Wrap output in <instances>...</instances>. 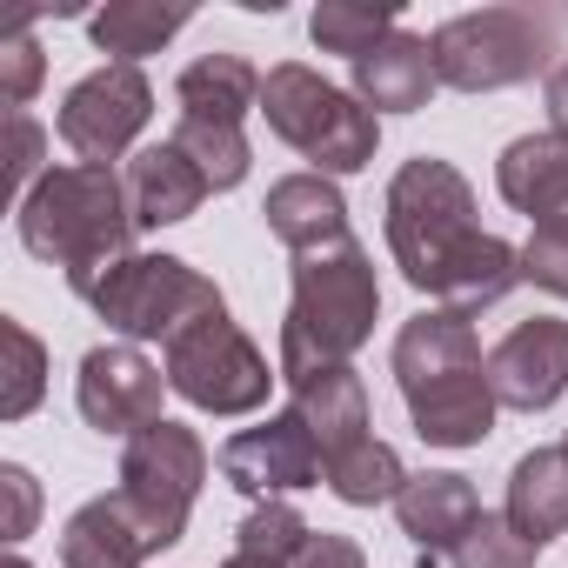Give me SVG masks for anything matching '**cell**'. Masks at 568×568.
Listing matches in <instances>:
<instances>
[{
  "instance_id": "2e32d148",
  "label": "cell",
  "mask_w": 568,
  "mask_h": 568,
  "mask_svg": "<svg viewBox=\"0 0 568 568\" xmlns=\"http://www.w3.org/2000/svg\"><path fill=\"white\" fill-rule=\"evenodd\" d=\"M121 187H128V214H134V227H174V221H187V214L214 194L207 174H201L174 141L141 148V154L128 161Z\"/></svg>"
},
{
  "instance_id": "4316f807",
  "label": "cell",
  "mask_w": 568,
  "mask_h": 568,
  "mask_svg": "<svg viewBox=\"0 0 568 568\" xmlns=\"http://www.w3.org/2000/svg\"><path fill=\"white\" fill-rule=\"evenodd\" d=\"M174 148L207 174V187L214 194H227V187H241L247 181V134L241 128H227V121H174Z\"/></svg>"
},
{
  "instance_id": "ac0fdd59",
  "label": "cell",
  "mask_w": 568,
  "mask_h": 568,
  "mask_svg": "<svg viewBox=\"0 0 568 568\" xmlns=\"http://www.w3.org/2000/svg\"><path fill=\"white\" fill-rule=\"evenodd\" d=\"M435 88H442V74H435L428 34L395 28L368 61H355V101L375 108V114H415V108H428Z\"/></svg>"
},
{
  "instance_id": "cb8c5ba5",
  "label": "cell",
  "mask_w": 568,
  "mask_h": 568,
  "mask_svg": "<svg viewBox=\"0 0 568 568\" xmlns=\"http://www.w3.org/2000/svg\"><path fill=\"white\" fill-rule=\"evenodd\" d=\"M187 21H194L187 8H161V0H114V8H101L88 21V34H94L101 54H114L121 68H134L141 54H161Z\"/></svg>"
},
{
  "instance_id": "277c9868",
  "label": "cell",
  "mask_w": 568,
  "mask_h": 568,
  "mask_svg": "<svg viewBox=\"0 0 568 568\" xmlns=\"http://www.w3.org/2000/svg\"><path fill=\"white\" fill-rule=\"evenodd\" d=\"M475 187L462 181V168L415 154L402 161V174L388 181V247L395 267L408 274V288L435 295L442 274L462 261V247L475 241Z\"/></svg>"
},
{
  "instance_id": "8d00e7d4",
  "label": "cell",
  "mask_w": 568,
  "mask_h": 568,
  "mask_svg": "<svg viewBox=\"0 0 568 568\" xmlns=\"http://www.w3.org/2000/svg\"><path fill=\"white\" fill-rule=\"evenodd\" d=\"M221 568H288V561H274V555H254V548H234Z\"/></svg>"
},
{
  "instance_id": "7a4b0ae2",
  "label": "cell",
  "mask_w": 568,
  "mask_h": 568,
  "mask_svg": "<svg viewBox=\"0 0 568 568\" xmlns=\"http://www.w3.org/2000/svg\"><path fill=\"white\" fill-rule=\"evenodd\" d=\"M21 214V247L34 261H54L68 274V288L88 302L101 288V274L121 267L134 247V214H128V187L114 181V168H48L41 187L14 207Z\"/></svg>"
},
{
  "instance_id": "7402d4cb",
  "label": "cell",
  "mask_w": 568,
  "mask_h": 568,
  "mask_svg": "<svg viewBox=\"0 0 568 568\" xmlns=\"http://www.w3.org/2000/svg\"><path fill=\"white\" fill-rule=\"evenodd\" d=\"M261 81L267 74H254V61H241V54H201L174 81L181 121H227V128H241L247 108H261Z\"/></svg>"
},
{
  "instance_id": "4fadbf2b",
  "label": "cell",
  "mask_w": 568,
  "mask_h": 568,
  "mask_svg": "<svg viewBox=\"0 0 568 568\" xmlns=\"http://www.w3.org/2000/svg\"><path fill=\"white\" fill-rule=\"evenodd\" d=\"M488 388L501 408H521V415L555 408L568 395V322H555V315L515 322L488 355Z\"/></svg>"
},
{
  "instance_id": "44dd1931",
  "label": "cell",
  "mask_w": 568,
  "mask_h": 568,
  "mask_svg": "<svg viewBox=\"0 0 568 568\" xmlns=\"http://www.w3.org/2000/svg\"><path fill=\"white\" fill-rule=\"evenodd\" d=\"M148 555H154L148 535L134 528V515L114 495L74 508L68 528H61V568H141Z\"/></svg>"
},
{
  "instance_id": "30bf717a",
  "label": "cell",
  "mask_w": 568,
  "mask_h": 568,
  "mask_svg": "<svg viewBox=\"0 0 568 568\" xmlns=\"http://www.w3.org/2000/svg\"><path fill=\"white\" fill-rule=\"evenodd\" d=\"M148 114H154L148 74L108 61V68H94L88 81L68 88V101H61V141H68L88 168H108V161H121V154L134 148V134L148 128Z\"/></svg>"
},
{
  "instance_id": "52a82bcc",
  "label": "cell",
  "mask_w": 568,
  "mask_h": 568,
  "mask_svg": "<svg viewBox=\"0 0 568 568\" xmlns=\"http://www.w3.org/2000/svg\"><path fill=\"white\" fill-rule=\"evenodd\" d=\"M88 308L114 328V335H128V342H174L187 322H201V315H214V308H227L221 302V288L201 274V267H187L181 254H128L121 267H108L101 274V288L88 295Z\"/></svg>"
},
{
  "instance_id": "f546056e",
  "label": "cell",
  "mask_w": 568,
  "mask_h": 568,
  "mask_svg": "<svg viewBox=\"0 0 568 568\" xmlns=\"http://www.w3.org/2000/svg\"><path fill=\"white\" fill-rule=\"evenodd\" d=\"M535 541H521L515 528H508V515H481L468 535H462V548L448 555L455 568H535Z\"/></svg>"
},
{
  "instance_id": "d4e9b609",
  "label": "cell",
  "mask_w": 568,
  "mask_h": 568,
  "mask_svg": "<svg viewBox=\"0 0 568 568\" xmlns=\"http://www.w3.org/2000/svg\"><path fill=\"white\" fill-rule=\"evenodd\" d=\"M322 481L335 488V501H348V508H375V501H395V495H402L408 468H402V455H395L388 442L368 435V442L328 455V462H322Z\"/></svg>"
},
{
  "instance_id": "d6986e66",
  "label": "cell",
  "mask_w": 568,
  "mask_h": 568,
  "mask_svg": "<svg viewBox=\"0 0 568 568\" xmlns=\"http://www.w3.org/2000/svg\"><path fill=\"white\" fill-rule=\"evenodd\" d=\"M508 528L535 548L568 535V448H528L508 468Z\"/></svg>"
},
{
  "instance_id": "f35d334b",
  "label": "cell",
  "mask_w": 568,
  "mask_h": 568,
  "mask_svg": "<svg viewBox=\"0 0 568 568\" xmlns=\"http://www.w3.org/2000/svg\"><path fill=\"white\" fill-rule=\"evenodd\" d=\"M561 448H568V442H561Z\"/></svg>"
},
{
  "instance_id": "1f68e13d",
  "label": "cell",
  "mask_w": 568,
  "mask_h": 568,
  "mask_svg": "<svg viewBox=\"0 0 568 568\" xmlns=\"http://www.w3.org/2000/svg\"><path fill=\"white\" fill-rule=\"evenodd\" d=\"M41 154H48V134H41V121L34 114H8V194H34L41 187Z\"/></svg>"
},
{
  "instance_id": "5bb4252c",
  "label": "cell",
  "mask_w": 568,
  "mask_h": 568,
  "mask_svg": "<svg viewBox=\"0 0 568 568\" xmlns=\"http://www.w3.org/2000/svg\"><path fill=\"white\" fill-rule=\"evenodd\" d=\"M395 521L402 535L422 548V561H448L462 548V535L481 521V501H475V481L455 475V468H428V475H408L402 495H395Z\"/></svg>"
},
{
  "instance_id": "d590c367",
  "label": "cell",
  "mask_w": 568,
  "mask_h": 568,
  "mask_svg": "<svg viewBox=\"0 0 568 568\" xmlns=\"http://www.w3.org/2000/svg\"><path fill=\"white\" fill-rule=\"evenodd\" d=\"M541 101H548V134H555V141H568V61H555V68H548Z\"/></svg>"
},
{
  "instance_id": "4dcf8cb0",
  "label": "cell",
  "mask_w": 568,
  "mask_h": 568,
  "mask_svg": "<svg viewBox=\"0 0 568 568\" xmlns=\"http://www.w3.org/2000/svg\"><path fill=\"white\" fill-rule=\"evenodd\" d=\"M41 74H48V54H41L34 28H14L0 41V101H8V114H21L41 94Z\"/></svg>"
},
{
  "instance_id": "8992f818",
  "label": "cell",
  "mask_w": 568,
  "mask_h": 568,
  "mask_svg": "<svg viewBox=\"0 0 568 568\" xmlns=\"http://www.w3.org/2000/svg\"><path fill=\"white\" fill-rule=\"evenodd\" d=\"M561 48L555 14L541 8H481V14H455L428 34L435 74L455 94H501L521 88L548 68V54Z\"/></svg>"
},
{
  "instance_id": "9a60e30c",
  "label": "cell",
  "mask_w": 568,
  "mask_h": 568,
  "mask_svg": "<svg viewBox=\"0 0 568 568\" xmlns=\"http://www.w3.org/2000/svg\"><path fill=\"white\" fill-rule=\"evenodd\" d=\"M495 187L535 227H568V141H555V134L508 141L495 161Z\"/></svg>"
},
{
  "instance_id": "6da1fadb",
  "label": "cell",
  "mask_w": 568,
  "mask_h": 568,
  "mask_svg": "<svg viewBox=\"0 0 568 568\" xmlns=\"http://www.w3.org/2000/svg\"><path fill=\"white\" fill-rule=\"evenodd\" d=\"M395 388L428 448H481L495 435V388L468 315L422 308L395 335Z\"/></svg>"
},
{
  "instance_id": "9c48e42d",
  "label": "cell",
  "mask_w": 568,
  "mask_h": 568,
  "mask_svg": "<svg viewBox=\"0 0 568 568\" xmlns=\"http://www.w3.org/2000/svg\"><path fill=\"white\" fill-rule=\"evenodd\" d=\"M274 382H281V368H267V355L227 322V308L187 322L168 342V388L181 402H194L201 415H254Z\"/></svg>"
},
{
  "instance_id": "e575fe53",
  "label": "cell",
  "mask_w": 568,
  "mask_h": 568,
  "mask_svg": "<svg viewBox=\"0 0 568 568\" xmlns=\"http://www.w3.org/2000/svg\"><path fill=\"white\" fill-rule=\"evenodd\" d=\"M295 568H368V555H362V541H348V535H308V548L295 555Z\"/></svg>"
},
{
  "instance_id": "7c38bea8",
  "label": "cell",
  "mask_w": 568,
  "mask_h": 568,
  "mask_svg": "<svg viewBox=\"0 0 568 568\" xmlns=\"http://www.w3.org/2000/svg\"><path fill=\"white\" fill-rule=\"evenodd\" d=\"M221 475L254 495V501H281L295 488H315L322 481V448L315 435L302 428V415H267L261 428H241L227 448H221Z\"/></svg>"
},
{
  "instance_id": "603a6c76",
  "label": "cell",
  "mask_w": 568,
  "mask_h": 568,
  "mask_svg": "<svg viewBox=\"0 0 568 568\" xmlns=\"http://www.w3.org/2000/svg\"><path fill=\"white\" fill-rule=\"evenodd\" d=\"M521 281V247H508V241H495V234H475L468 247H462V261L442 274V288H435V308H448V315H481V308H495L508 288Z\"/></svg>"
},
{
  "instance_id": "836d02e7",
  "label": "cell",
  "mask_w": 568,
  "mask_h": 568,
  "mask_svg": "<svg viewBox=\"0 0 568 568\" xmlns=\"http://www.w3.org/2000/svg\"><path fill=\"white\" fill-rule=\"evenodd\" d=\"M0 488H8V541H21L28 528H34V508H41V488H34V475L28 468H0Z\"/></svg>"
},
{
  "instance_id": "5b68a950",
  "label": "cell",
  "mask_w": 568,
  "mask_h": 568,
  "mask_svg": "<svg viewBox=\"0 0 568 568\" xmlns=\"http://www.w3.org/2000/svg\"><path fill=\"white\" fill-rule=\"evenodd\" d=\"M261 114H267V128L288 141L302 161H315V174H362V168L375 161V141H382L375 108H362L348 88L322 81V74L302 68V61L267 68V81H261Z\"/></svg>"
},
{
  "instance_id": "ffe728a7",
  "label": "cell",
  "mask_w": 568,
  "mask_h": 568,
  "mask_svg": "<svg viewBox=\"0 0 568 568\" xmlns=\"http://www.w3.org/2000/svg\"><path fill=\"white\" fill-rule=\"evenodd\" d=\"M288 395H295V415H302V428L315 435L322 462L375 435V428H368V388H362L355 368H322V375L295 382Z\"/></svg>"
},
{
  "instance_id": "ba28073f",
  "label": "cell",
  "mask_w": 568,
  "mask_h": 568,
  "mask_svg": "<svg viewBox=\"0 0 568 568\" xmlns=\"http://www.w3.org/2000/svg\"><path fill=\"white\" fill-rule=\"evenodd\" d=\"M201 481H207V448H201V435L181 428V422H154V428H141V435L121 448V488H114V501L134 515V528L148 535V548L161 555V548L181 541Z\"/></svg>"
},
{
  "instance_id": "83f0119b",
  "label": "cell",
  "mask_w": 568,
  "mask_h": 568,
  "mask_svg": "<svg viewBox=\"0 0 568 568\" xmlns=\"http://www.w3.org/2000/svg\"><path fill=\"white\" fill-rule=\"evenodd\" d=\"M0 348H8V388H0V422H21L41 408L48 388V348L21 328V322H0Z\"/></svg>"
},
{
  "instance_id": "3957f363",
  "label": "cell",
  "mask_w": 568,
  "mask_h": 568,
  "mask_svg": "<svg viewBox=\"0 0 568 568\" xmlns=\"http://www.w3.org/2000/svg\"><path fill=\"white\" fill-rule=\"evenodd\" d=\"M382 315V281L368 247L348 234L335 247L295 254V295H288V322H281V382H308L322 368H348L355 348L375 335Z\"/></svg>"
},
{
  "instance_id": "e0dca14e",
  "label": "cell",
  "mask_w": 568,
  "mask_h": 568,
  "mask_svg": "<svg viewBox=\"0 0 568 568\" xmlns=\"http://www.w3.org/2000/svg\"><path fill=\"white\" fill-rule=\"evenodd\" d=\"M261 214H267V234L281 247H295V254L348 241V201H342V187L328 174H288V181H274L267 201H261Z\"/></svg>"
},
{
  "instance_id": "74e56055",
  "label": "cell",
  "mask_w": 568,
  "mask_h": 568,
  "mask_svg": "<svg viewBox=\"0 0 568 568\" xmlns=\"http://www.w3.org/2000/svg\"><path fill=\"white\" fill-rule=\"evenodd\" d=\"M0 568H34V561H28V555H8V561H0Z\"/></svg>"
},
{
  "instance_id": "d6a6232c",
  "label": "cell",
  "mask_w": 568,
  "mask_h": 568,
  "mask_svg": "<svg viewBox=\"0 0 568 568\" xmlns=\"http://www.w3.org/2000/svg\"><path fill=\"white\" fill-rule=\"evenodd\" d=\"M521 281H535L541 295L568 302V227H535L521 247Z\"/></svg>"
},
{
  "instance_id": "484cf974",
  "label": "cell",
  "mask_w": 568,
  "mask_h": 568,
  "mask_svg": "<svg viewBox=\"0 0 568 568\" xmlns=\"http://www.w3.org/2000/svg\"><path fill=\"white\" fill-rule=\"evenodd\" d=\"M308 34H315L322 54L368 61V54L395 34V0H322L315 21H308Z\"/></svg>"
},
{
  "instance_id": "f1b7e54d",
  "label": "cell",
  "mask_w": 568,
  "mask_h": 568,
  "mask_svg": "<svg viewBox=\"0 0 568 568\" xmlns=\"http://www.w3.org/2000/svg\"><path fill=\"white\" fill-rule=\"evenodd\" d=\"M308 521H302V508H288V501H261L241 528H234V548H254V555H274V561H288L295 568V555L308 548Z\"/></svg>"
},
{
  "instance_id": "8fae6325",
  "label": "cell",
  "mask_w": 568,
  "mask_h": 568,
  "mask_svg": "<svg viewBox=\"0 0 568 568\" xmlns=\"http://www.w3.org/2000/svg\"><path fill=\"white\" fill-rule=\"evenodd\" d=\"M161 368L141 355V348H128V342H108V348H88L81 355V382H74V402H81V422L88 428H101V435H141V428H154V422H168L161 415Z\"/></svg>"
}]
</instances>
